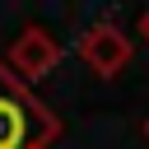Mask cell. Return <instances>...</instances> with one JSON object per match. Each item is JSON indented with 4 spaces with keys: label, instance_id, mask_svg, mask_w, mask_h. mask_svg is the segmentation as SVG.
<instances>
[{
    "label": "cell",
    "instance_id": "1",
    "mask_svg": "<svg viewBox=\"0 0 149 149\" xmlns=\"http://www.w3.org/2000/svg\"><path fill=\"white\" fill-rule=\"evenodd\" d=\"M56 140H61V116L0 65V149H51Z\"/></svg>",
    "mask_w": 149,
    "mask_h": 149
},
{
    "label": "cell",
    "instance_id": "2",
    "mask_svg": "<svg viewBox=\"0 0 149 149\" xmlns=\"http://www.w3.org/2000/svg\"><path fill=\"white\" fill-rule=\"evenodd\" d=\"M19 84H37V79H47L56 65H61V37L51 33V28H42V23H23L19 28V37L5 47V61H0Z\"/></svg>",
    "mask_w": 149,
    "mask_h": 149
},
{
    "label": "cell",
    "instance_id": "3",
    "mask_svg": "<svg viewBox=\"0 0 149 149\" xmlns=\"http://www.w3.org/2000/svg\"><path fill=\"white\" fill-rule=\"evenodd\" d=\"M130 56H135V42H130V33L116 28V23H88V28L79 33V61H84L98 79H116V74L130 65Z\"/></svg>",
    "mask_w": 149,
    "mask_h": 149
},
{
    "label": "cell",
    "instance_id": "4",
    "mask_svg": "<svg viewBox=\"0 0 149 149\" xmlns=\"http://www.w3.org/2000/svg\"><path fill=\"white\" fill-rule=\"evenodd\" d=\"M140 37H144V42H149V9H144V14H140Z\"/></svg>",
    "mask_w": 149,
    "mask_h": 149
},
{
    "label": "cell",
    "instance_id": "5",
    "mask_svg": "<svg viewBox=\"0 0 149 149\" xmlns=\"http://www.w3.org/2000/svg\"><path fill=\"white\" fill-rule=\"evenodd\" d=\"M144 140H149V116H144Z\"/></svg>",
    "mask_w": 149,
    "mask_h": 149
}]
</instances>
